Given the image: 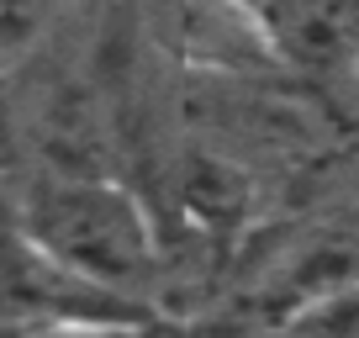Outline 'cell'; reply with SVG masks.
<instances>
[{
  "mask_svg": "<svg viewBox=\"0 0 359 338\" xmlns=\"http://www.w3.org/2000/svg\"><path fill=\"white\" fill-rule=\"evenodd\" d=\"M16 227L43 259L116 296L143 291L158 270V238L143 201L101 175H37L16 206Z\"/></svg>",
  "mask_w": 359,
  "mask_h": 338,
  "instance_id": "cell-1",
  "label": "cell"
},
{
  "mask_svg": "<svg viewBox=\"0 0 359 338\" xmlns=\"http://www.w3.org/2000/svg\"><path fill=\"white\" fill-rule=\"evenodd\" d=\"M74 6L79 0H0V64L22 69L27 58H37Z\"/></svg>",
  "mask_w": 359,
  "mask_h": 338,
  "instance_id": "cell-3",
  "label": "cell"
},
{
  "mask_svg": "<svg viewBox=\"0 0 359 338\" xmlns=\"http://www.w3.org/2000/svg\"><path fill=\"white\" fill-rule=\"evenodd\" d=\"M285 58L348 64L359 48V0H264Z\"/></svg>",
  "mask_w": 359,
  "mask_h": 338,
  "instance_id": "cell-2",
  "label": "cell"
},
{
  "mask_svg": "<svg viewBox=\"0 0 359 338\" xmlns=\"http://www.w3.org/2000/svg\"><path fill=\"white\" fill-rule=\"evenodd\" d=\"M348 74H354V79H359V48H354V58H348Z\"/></svg>",
  "mask_w": 359,
  "mask_h": 338,
  "instance_id": "cell-6",
  "label": "cell"
},
{
  "mask_svg": "<svg viewBox=\"0 0 359 338\" xmlns=\"http://www.w3.org/2000/svg\"><path fill=\"white\" fill-rule=\"evenodd\" d=\"M291 327H312V333H359V270L338 275L317 296H306L296 312H285Z\"/></svg>",
  "mask_w": 359,
  "mask_h": 338,
  "instance_id": "cell-4",
  "label": "cell"
},
{
  "mask_svg": "<svg viewBox=\"0 0 359 338\" xmlns=\"http://www.w3.org/2000/svg\"><path fill=\"white\" fill-rule=\"evenodd\" d=\"M6 74H11V69L0 64V158L11 154V111H6Z\"/></svg>",
  "mask_w": 359,
  "mask_h": 338,
  "instance_id": "cell-5",
  "label": "cell"
}]
</instances>
